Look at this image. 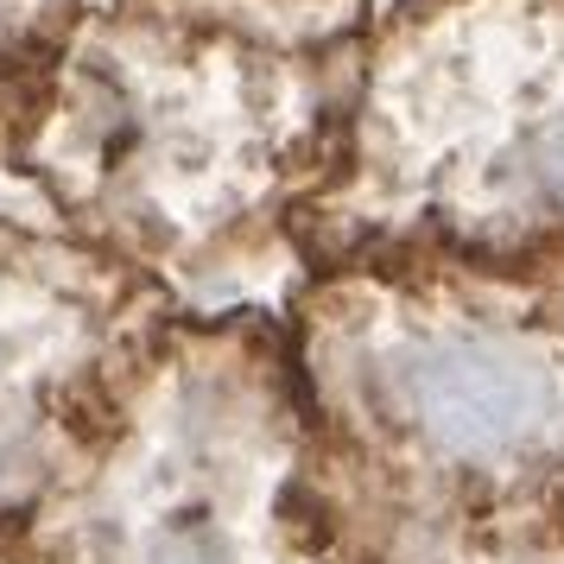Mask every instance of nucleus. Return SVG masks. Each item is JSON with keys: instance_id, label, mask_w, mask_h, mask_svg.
<instances>
[{"instance_id": "f257e3e1", "label": "nucleus", "mask_w": 564, "mask_h": 564, "mask_svg": "<svg viewBox=\"0 0 564 564\" xmlns=\"http://www.w3.org/2000/svg\"><path fill=\"white\" fill-rule=\"evenodd\" d=\"M285 330L343 564H564V273L330 260Z\"/></svg>"}, {"instance_id": "f03ea898", "label": "nucleus", "mask_w": 564, "mask_h": 564, "mask_svg": "<svg viewBox=\"0 0 564 564\" xmlns=\"http://www.w3.org/2000/svg\"><path fill=\"white\" fill-rule=\"evenodd\" d=\"M361 45V39H356ZM356 45L89 0L7 172L52 229L172 299L292 260L356 102Z\"/></svg>"}, {"instance_id": "7ed1b4c3", "label": "nucleus", "mask_w": 564, "mask_h": 564, "mask_svg": "<svg viewBox=\"0 0 564 564\" xmlns=\"http://www.w3.org/2000/svg\"><path fill=\"white\" fill-rule=\"evenodd\" d=\"M361 254L564 273V0H393L368 20L299 273Z\"/></svg>"}, {"instance_id": "20e7f679", "label": "nucleus", "mask_w": 564, "mask_h": 564, "mask_svg": "<svg viewBox=\"0 0 564 564\" xmlns=\"http://www.w3.org/2000/svg\"><path fill=\"white\" fill-rule=\"evenodd\" d=\"M13 533L32 564H343L305 488L285 317L184 305Z\"/></svg>"}, {"instance_id": "39448f33", "label": "nucleus", "mask_w": 564, "mask_h": 564, "mask_svg": "<svg viewBox=\"0 0 564 564\" xmlns=\"http://www.w3.org/2000/svg\"><path fill=\"white\" fill-rule=\"evenodd\" d=\"M184 299L77 235L0 216V527L26 520L39 495L77 463Z\"/></svg>"}, {"instance_id": "423d86ee", "label": "nucleus", "mask_w": 564, "mask_h": 564, "mask_svg": "<svg viewBox=\"0 0 564 564\" xmlns=\"http://www.w3.org/2000/svg\"><path fill=\"white\" fill-rule=\"evenodd\" d=\"M89 0H0V159L39 108Z\"/></svg>"}, {"instance_id": "0eeeda50", "label": "nucleus", "mask_w": 564, "mask_h": 564, "mask_svg": "<svg viewBox=\"0 0 564 564\" xmlns=\"http://www.w3.org/2000/svg\"><path fill=\"white\" fill-rule=\"evenodd\" d=\"M108 7L204 13V20H229V26L285 39V45H356L375 20V0H108Z\"/></svg>"}, {"instance_id": "6e6552de", "label": "nucleus", "mask_w": 564, "mask_h": 564, "mask_svg": "<svg viewBox=\"0 0 564 564\" xmlns=\"http://www.w3.org/2000/svg\"><path fill=\"white\" fill-rule=\"evenodd\" d=\"M0 564H32L26 552H20V533H13V527H0Z\"/></svg>"}]
</instances>
